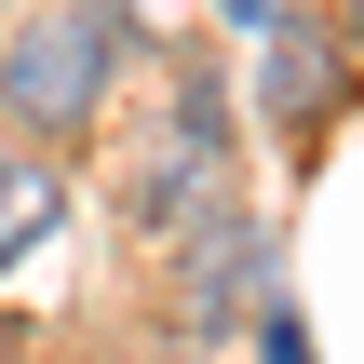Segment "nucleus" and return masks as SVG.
I'll list each match as a JSON object with an SVG mask.
<instances>
[{
  "instance_id": "1",
  "label": "nucleus",
  "mask_w": 364,
  "mask_h": 364,
  "mask_svg": "<svg viewBox=\"0 0 364 364\" xmlns=\"http://www.w3.org/2000/svg\"><path fill=\"white\" fill-rule=\"evenodd\" d=\"M135 14H149V0H41V14H14V27H0V122L41 135V149L95 135V108L122 95Z\"/></svg>"
},
{
  "instance_id": "2",
  "label": "nucleus",
  "mask_w": 364,
  "mask_h": 364,
  "mask_svg": "<svg viewBox=\"0 0 364 364\" xmlns=\"http://www.w3.org/2000/svg\"><path fill=\"white\" fill-rule=\"evenodd\" d=\"M230 162H243V135H230V81L189 54V68L162 81V122H149L135 162H122V216H135V243H176L189 216H216V203L243 189Z\"/></svg>"
},
{
  "instance_id": "3",
  "label": "nucleus",
  "mask_w": 364,
  "mask_h": 364,
  "mask_svg": "<svg viewBox=\"0 0 364 364\" xmlns=\"http://www.w3.org/2000/svg\"><path fill=\"white\" fill-rule=\"evenodd\" d=\"M257 311H270V230L230 189L216 216H189L162 243V338L176 351H230V338H257Z\"/></svg>"
},
{
  "instance_id": "4",
  "label": "nucleus",
  "mask_w": 364,
  "mask_h": 364,
  "mask_svg": "<svg viewBox=\"0 0 364 364\" xmlns=\"http://www.w3.org/2000/svg\"><path fill=\"white\" fill-rule=\"evenodd\" d=\"M364 81V54L338 27H311V14H284V27H257V108L284 122V135H324V108Z\"/></svg>"
},
{
  "instance_id": "5",
  "label": "nucleus",
  "mask_w": 364,
  "mask_h": 364,
  "mask_svg": "<svg viewBox=\"0 0 364 364\" xmlns=\"http://www.w3.org/2000/svg\"><path fill=\"white\" fill-rule=\"evenodd\" d=\"M54 216H68V176L41 162V135H14V149H0V270H14Z\"/></svg>"
},
{
  "instance_id": "6",
  "label": "nucleus",
  "mask_w": 364,
  "mask_h": 364,
  "mask_svg": "<svg viewBox=\"0 0 364 364\" xmlns=\"http://www.w3.org/2000/svg\"><path fill=\"white\" fill-rule=\"evenodd\" d=\"M257 364H311V324H297V311H284V297H270V311H257Z\"/></svg>"
},
{
  "instance_id": "7",
  "label": "nucleus",
  "mask_w": 364,
  "mask_h": 364,
  "mask_svg": "<svg viewBox=\"0 0 364 364\" xmlns=\"http://www.w3.org/2000/svg\"><path fill=\"white\" fill-rule=\"evenodd\" d=\"M284 14H297V0H230V27H243V41H257V27H284Z\"/></svg>"
},
{
  "instance_id": "8",
  "label": "nucleus",
  "mask_w": 364,
  "mask_h": 364,
  "mask_svg": "<svg viewBox=\"0 0 364 364\" xmlns=\"http://www.w3.org/2000/svg\"><path fill=\"white\" fill-rule=\"evenodd\" d=\"M338 41H351V54H364V0H351V14H338Z\"/></svg>"
},
{
  "instance_id": "9",
  "label": "nucleus",
  "mask_w": 364,
  "mask_h": 364,
  "mask_svg": "<svg viewBox=\"0 0 364 364\" xmlns=\"http://www.w3.org/2000/svg\"><path fill=\"white\" fill-rule=\"evenodd\" d=\"M95 364H149V351H95Z\"/></svg>"
},
{
  "instance_id": "10",
  "label": "nucleus",
  "mask_w": 364,
  "mask_h": 364,
  "mask_svg": "<svg viewBox=\"0 0 364 364\" xmlns=\"http://www.w3.org/2000/svg\"><path fill=\"white\" fill-rule=\"evenodd\" d=\"M0 27H14V0H0Z\"/></svg>"
}]
</instances>
